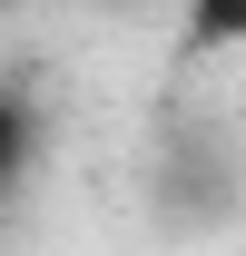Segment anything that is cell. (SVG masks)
<instances>
[{"mask_svg":"<svg viewBox=\"0 0 246 256\" xmlns=\"http://www.w3.org/2000/svg\"><path fill=\"white\" fill-rule=\"evenodd\" d=\"M0 10H10V0H0Z\"/></svg>","mask_w":246,"mask_h":256,"instance_id":"cell-3","label":"cell"},{"mask_svg":"<svg viewBox=\"0 0 246 256\" xmlns=\"http://www.w3.org/2000/svg\"><path fill=\"white\" fill-rule=\"evenodd\" d=\"M30 148H40V118H30V108H20L10 89H0V188L30 168Z\"/></svg>","mask_w":246,"mask_h":256,"instance_id":"cell-2","label":"cell"},{"mask_svg":"<svg viewBox=\"0 0 246 256\" xmlns=\"http://www.w3.org/2000/svg\"><path fill=\"white\" fill-rule=\"evenodd\" d=\"M246 40V0H187V50H226Z\"/></svg>","mask_w":246,"mask_h":256,"instance_id":"cell-1","label":"cell"}]
</instances>
